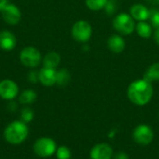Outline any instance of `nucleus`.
Here are the masks:
<instances>
[{
	"label": "nucleus",
	"mask_w": 159,
	"mask_h": 159,
	"mask_svg": "<svg viewBox=\"0 0 159 159\" xmlns=\"http://www.w3.org/2000/svg\"><path fill=\"white\" fill-rule=\"evenodd\" d=\"M127 95L132 103L138 106H143L152 100L154 89L150 82L143 78L133 81L129 86Z\"/></svg>",
	"instance_id": "f257e3e1"
},
{
	"label": "nucleus",
	"mask_w": 159,
	"mask_h": 159,
	"mask_svg": "<svg viewBox=\"0 0 159 159\" xmlns=\"http://www.w3.org/2000/svg\"><path fill=\"white\" fill-rule=\"evenodd\" d=\"M29 134V129L26 123L21 120H16L9 123L4 130V138L10 144H20L23 143Z\"/></svg>",
	"instance_id": "f03ea898"
},
{
	"label": "nucleus",
	"mask_w": 159,
	"mask_h": 159,
	"mask_svg": "<svg viewBox=\"0 0 159 159\" xmlns=\"http://www.w3.org/2000/svg\"><path fill=\"white\" fill-rule=\"evenodd\" d=\"M57 144L49 137L39 138L34 144V152L40 157H49L56 153Z\"/></svg>",
	"instance_id": "7ed1b4c3"
},
{
	"label": "nucleus",
	"mask_w": 159,
	"mask_h": 159,
	"mask_svg": "<svg viewBox=\"0 0 159 159\" xmlns=\"http://www.w3.org/2000/svg\"><path fill=\"white\" fill-rule=\"evenodd\" d=\"M113 26L118 33L125 35L130 34L136 28L134 19L127 13L116 15L113 20Z\"/></svg>",
	"instance_id": "20e7f679"
},
{
	"label": "nucleus",
	"mask_w": 159,
	"mask_h": 159,
	"mask_svg": "<svg viewBox=\"0 0 159 159\" xmlns=\"http://www.w3.org/2000/svg\"><path fill=\"white\" fill-rule=\"evenodd\" d=\"M41 59L40 51L34 47H26L20 53V62L28 68H34L38 66Z\"/></svg>",
	"instance_id": "39448f33"
},
{
	"label": "nucleus",
	"mask_w": 159,
	"mask_h": 159,
	"mask_svg": "<svg viewBox=\"0 0 159 159\" xmlns=\"http://www.w3.org/2000/svg\"><path fill=\"white\" fill-rule=\"evenodd\" d=\"M132 137L136 143L142 146H146L153 142L154 131L150 126L145 124H141L134 129Z\"/></svg>",
	"instance_id": "423d86ee"
},
{
	"label": "nucleus",
	"mask_w": 159,
	"mask_h": 159,
	"mask_svg": "<svg viewBox=\"0 0 159 159\" xmlns=\"http://www.w3.org/2000/svg\"><path fill=\"white\" fill-rule=\"evenodd\" d=\"M92 34V27L87 20H78L72 27V36L78 42L89 41Z\"/></svg>",
	"instance_id": "0eeeda50"
},
{
	"label": "nucleus",
	"mask_w": 159,
	"mask_h": 159,
	"mask_svg": "<svg viewBox=\"0 0 159 159\" xmlns=\"http://www.w3.org/2000/svg\"><path fill=\"white\" fill-rule=\"evenodd\" d=\"M1 14L3 20L9 25H16L21 20V12L20 8L12 3H9L1 11Z\"/></svg>",
	"instance_id": "6e6552de"
},
{
	"label": "nucleus",
	"mask_w": 159,
	"mask_h": 159,
	"mask_svg": "<svg viewBox=\"0 0 159 159\" xmlns=\"http://www.w3.org/2000/svg\"><path fill=\"white\" fill-rule=\"evenodd\" d=\"M19 93L18 85L10 80L5 79L0 82V97L7 101H12L17 97Z\"/></svg>",
	"instance_id": "1a4fd4ad"
},
{
	"label": "nucleus",
	"mask_w": 159,
	"mask_h": 159,
	"mask_svg": "<svg viewBox=\"0 0 159 159\" xmlns=\"http://www.w3.org/2000/svg\"><path fill=\"white\" fill-rule=\"evenodd\" d=\"M89 157L90 159H112L114 157V151L108 143H101L91 148Z\"/></svg>",
	"instance_id": "9d476101"
},
{
	"label": "nucleus",
	"mask_w": 159,
	"mask_h": 159,
	"mask_svg": "<svg viewBox=\"0 0 159 159\" xmlns=\"http://www.w3.org/2000/svg\"><path fill=\"white\" fill-rule=\"evenodd\" d=\"M57 71L55 69L43 67L38 72V81L46 87H51L56 84Z\"/></svg>",
	"instance_id": "9b49d317"
},
{
	"label": "nucleus",
	"mask_w": 159,
	"mask_h": 159,
	"mask_svg": "<svg viewBox=\"0 0 159 159\" xmlns=\"http://www.w3.org/2000/svg\"><path fill=\"white\" fill-rule=\"evenodd\" d=\"M17 44L16 36L9 31H1L0 32V48L6 51L12 50Z\"/></svg>",
	"instance_id": "f8f14e48"
},
{
	"label": "nucleus",
	"mask_w": 159,
	"mask_h": 159,
	"mask_svg": "<svg viewBox=\"0 0 159 159\" xmlns=\"http://www.w3.org/2000/svg\"><path fill=\"white\" fill-rule=\"evenodd\" d=\"M130 16L139 21H144L150 17V11L142 4H135L130 7Z\"/></svg>",
	"instance_id": "ddd939ff"
},
{
	"label": "nucleus",
	"mask_w": 159,
	"mask_h": 159,
	"mask_svg": "<svg viewBox=\"0 0 159 159\" xmlns=\"http://www.w3.org/2000/svg\"><path fill=\"white\" fill-rule=\"evenodd\" d=\"M107 44H108V48H110V50L116 54L121 53L125 49V46H126L125 40L120 35H117V34L111 35L107 41Z\"/></svg>",
	"instance_id": "4468645a"
},
{
	"label": "nucleus",
	"mask_w": 159,
	"mask_h": 159,
	"mask_svg": "<svg viewBox=\"0 0 159 159\" xmlns=\"http://www.w3.org/2000/svg\"><path fill=\"white\" fill-rule=\"evenodd\" d=\"M60 62H61V56L55 51H50L47 53L43 59L44 67H47V68L56 69L58 65L60 64Z\"/></svg>",
	"instance_id": "2eb2a0df"
},
{
	"label": "nucleus",
	"mask_w": 159,
	"mask_h": 159,
	"mask_svg": "<svg viewBox=\"0 0 159 159\" xmlns=\"http://www.w3.org/2000/svg\"><path fill=\"white\" fill-rule=\"evenodd\" d=\"M143 79L150 83L154 81H159V62H156L149 66L143 75Z\"/></svg>",
	"instance_id": "dca6fc26"
},
{
	"label": "nucleus",
	"mask_w": 159,
	"mask_h": 159,
	"mask_svg": "<svg viewBox=\"0 0 159 159\" xmlns=\"http://www.w3.org/2000/svg\"><path fill=\"white\" fill-rule=\"evenodd\" d=\"M71 80V75L69 73V71L65 68L60 69L59 71H57V75H56V84L60 87H64L66 85H68V83Z\"/></svg>",
	"instance_id": "f3484780"
},
{
	"label": "nucleus",
	"mask_w": 159,
	"mask_h": 159,
	"mask_svg": "<svg viewBox=\"0 0 159 159\" xmlns=\"http://www.w3.org/2000/svg\"><path fill=\"white\" fill-rule=\"evenodd\" d=\"M37 98L36 92L33 89H25L21 92L19 97V101L22 104H31Z\"/></svg>",
	"instance_id": "a211bd4d"
},
{
	"label": "nucleus",
	"mask_w": 159,
	"mask_h": 159,
	"mask_svg": "<svg viewBox=\"0 0 159 159\" xmlns=\"http://www.w3.org/2000/svg\"><path fill=\"white\" fill-rule=\"evenodd\" d=\"M138 34L143 38H149L152 35V27L145 21H139L136 25Z\"/></svg>",
	"instance_id": "6ab92c4d"
},
{
	"label": "nucleus",
	"mask_w": 159,
	"mask_h": 159,
	"mask_svg": "<svg viewBox=\"0 0 159 159\" xmlns=\"http://www.w3.org/2000/svg\"><path fill=\"white\" fill-rule=\"evenodd\" d=\"M108 0H86V5L90 10H101L105 7Z\"/></svg>",
	"instance_id": "aec40b11"
},
{
	"label": "nucleus",
	"mask_w": 159,
	"mask_h": 159,
	"mask_svg": "<svg viewBox=\"0 0 159 159\" xmlns=\"http://www.w3.org/2000/svg\"><path fill=\"white\" fill-rule=\"evenodd\" d=\"M55 154L58 159H71L72 157V153L70 149L65 145H61L58 147Z\"/></svg>",
	"instance_id": "412c9836"
},
{
	"label": "nucleus",
	"mask_w": 159,
	"mask_h": 159,
	"mask_svg": "<svg viewBox=\"0 0 159 159\" xmlns=\"http://www.w3.org/2000/svg\"><path fill=\"white\" fill-rule=\"evenodd\" d=\"M34 112H33V110L32 109H30V108H28V107H25V108H23L22 109V111H21V121H23L24 123H29V122H31L33 119H34Z\"/></svg>",
	"instance_id": "4be33fe9"
},
{
	"label": "nucleus",
	"mask_w": 159,
	"mask_h": 159,
	"mask_svg": "<svg viewBox=\"0 0 159 159\" xmlns=\"http://www.w3.org/2000/svg\"><path fill=\"white\" fill-rule=\"evenodd\" d=\"M151 22H152V25L154 27H156L157 29L159 28V11H151L150 12V17H149Z\"/></svg>",
	"instance_id": "5701e85b"
},
{
	"label": "nucleus",
	"mask_w": 159,
	"mask_h": 159,
	"mask_svg": "<svg viewBox=\"0 0 159 159\" xmlns=\"http://www.w3.org/2000/svg\"><path fill=\"white\" fill-rule=\"evenodd\" d=\"M28 80L32 83H36L38 81V73L35 71H31L28 74Z\"/></svg>",
	"instance_id": "b1692460"
},
{
	"label": "nucleus",
	"mask_w": 159,
	"mask_h": 159,
	"mask_svg": "<svg viewBox=\"0 0 159 159\" xmlns=\"http://www.w3.org/2000/svg\"><path fill=\"white\" fill-rule=\"evenodd\" d=\"M114 159H129V157L125 152H117L114 155Z\"/></svg>",
	"instance_id": "393cba45"
},
{
	"label": "nucleus",
	"mask_w": 159,
	"mask_h": 159,
	"mask_svg": "<svg viewBox=\"0 0 159 159\" xmlns=\"http://www.w3.org/2000/svg\"><path fill=\"white\" fill-rule=\"evenodd\" d=\"M9 0H0V12L9 4Z\"/></svg>",
	"instance_id": "a878e982"
},
{
	"label": "nucleus",
	"mask_w": 159,
	"mask_h": 159,
	"mask_svg": "<svg viewBox=\"0 0 159 159\" xmlns=\"http://www.w3.org/2000/svg\"><path fill=\"white\" fill-rule=\"evenodd\" d=\"M154 38H155V41L157 42V44L159 45V28L156 30V32H155V35H154Z\"/></svg>",
	"instance_id": "bb28decb"
},
{
	"label": "nucleus",
	"mask_w": 159,
	"mask_h": 159,
	"mask_svg": "<svg viewBox=\"0 0 159 159\" xmlns=\"http://www.w3.org/2000/svg\"><path fill=\"white\" fill-rule=\"evenodd\" d=\"M147 1L153 5H159V0H147Z\"/></svg>",
	"instance_id": "cd10ccee"
},
{
	"label": "nucleus",
	"mask_w": 159,
	"mask_h": 159,
	"mask_svg": "<svg viewBox=\"0 0 159 159\" xmlns=\"http://www.w3.org/2000/svg\"><path fill=\"white\" fill-rule=\"evenodd\" d=\"M158 116H159V114H158Z\"/></svg>",
	"instance_id": "c85d7f7f"
}]
</instances>
